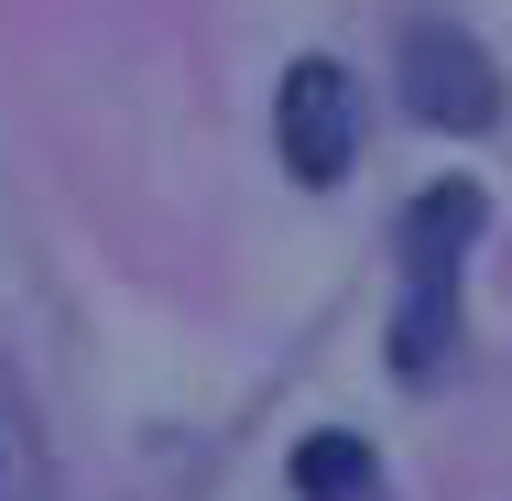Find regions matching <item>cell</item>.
Returning a JSON list of instances; mask_svg holds the SVG:
<instances>
[{
	"instance_id": "6da1fadb",
	"label": "cell",
	"mask_w": 512,
	"mask_h": 501,
	"mask_svg": "<svg viewBox=\"0 0 512 501\" xmlns=\"http://www.w3.org/2000/svg\"><path fill=\"white\" fill-rule=\"evenodd\" d=\"M480 218H491V197H480L469 175H447V186H425V197L404 207V229H393V251H404L393 371H404V382H436V360L458 349V262H469V240H480Z\"/></svg>"
},
{
	"instance_id": "7a4b0ae2",
	"label": "cell",
	"mask_w": 512,
	"mask_h": 501,
	"mask_svg": "<svg viewBox=\"0 0 512 501\" xmlns=\"http://www.w3.org/2000/svg\"><path fill=\"white\" fill-rule=\"evenodd\" d=\"M404 109L425 131H491L502 120V66L458 22H404Z\"/></svg>"
},
{
	"instance_id": "3957f363",
	"label": "cell",
	"mask_w": 512,
	"mask_h": 501,
	"mask_svg": "<svg viewBox=\"0 0 512 501\" xmlns=\"http://www.w3.org/2000/svg\"><path fill=\"white\" fill-rule=\"evenodd\" d=\"M273 142H284V164H295V186H338L349 175V153H360V88H349V66H284V88H273Z\"/></svg>"
},
{
	"instance_id": "277c9868",
	"label": "cell",
	"mask_w": 512,
	"mask_h": 501,
	"mask_svg": "<svg viewBox=\"0 0 512 501\" xmlns=\"http://www.w3.org/2000/svg\"><path fill=\"white\" fill-rule=\"evenodd\" d=\"M295 491H306V501H371L382 469H371L360 436H306V447H295Z\"/></svg>"
},
{
	"instance_id": "5b68a950",
	"label": "cell",
	"mask_w": 512,
	"mask_h": 501,
	"mask_svg": "<svg viewBox=\"0 0 512 501\" xmlns=\"http://www.w3.org/2000/svg\"><path fill=\"white\" fill-rule=\"evenodd\" d=\"M0 501H55V469H44V436L22 425V403L0 393Z\"/></svg>"
}]
</instances>
